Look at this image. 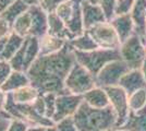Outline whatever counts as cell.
<instances>
[{"label": "cell", "mask_w": 146, "mask_h": 131, "mask_svg": "<svg viewBox=\"0 0 146 131\" xmlns=\"http://www.w3.org/2000/svg\"><path fill=\"white\" fill-rule=\"evenodd\" d=\"M117 0H99L98 5L102 8L107 21H110L115 17V8Z\"/></svg>", "instance_id": "f1b7e54d"}, {"label": "cell", "mask_w": 146, "mask_h": 131, "mask_svg": "<svg viewBox=\"0 0 146 131\" xmlns=\"http://www.w3.org/2000/svg\"><path fill=\"white\" fill-rule=\"evenodd\" d=\"M30 9V6L25 2L24 0H17L15 2H13L12 5L7 8L5 11L0 13V15L12 25L14 21L18 19L21 14H23Z\"/></svg>", "instance_id": "d4e9b609"}, {"label": "cell", "mask_w": 146, "mask_h": 131, "mask_svg": "<svg viewBox=\"0 0 146 131\" xmlns=\"http://www.w3.org/2000/svg\"><path fill=\"white\" fill-rule=\"evenodd\" d=\"M45 131H58V128L56 127V125L48 126V127H45Z\"/></svg>", "instance_id": "f6af8a7d"}, {"label": "cell", "mask_w": 146, "mask_h": 131, "mask_svg": "<svg viewBox=\"0 0 146 131\" xmlns=\"http://www.w3.org/2000/svg\"><path fill=\"white\" fill-rule=\"evenodd\" d=\"M130 15L133 21L135 34L143 37L146 35V0H135Z\"/></svg>", "instance_id": "5bb4252c"}, {"label": "cell", "mask_w": 146, "mask_h": 131, "mask_svg": "<svg viewBox=\"0 0 146 131\" xmlns=\"http://www.w3.org/2000/svg\"><path fill=\"white\" fill-rule=\"evenodd\" d=\"M17 0H0V13L5 11L10 5H12L13 2H15Z\"/></svg>", "instance_id": "74e56055"}, {"label": "cell", "mask_w": 146, "mask_h": 131, "mask_svg": "<svg viewBox=\"0 0 146 131\" xmlns=\"http://www.w3.org/2000/svg\"><path fill=\"white\" fill-rule=\"evenodd\" d=\"M88 1L94 3V5H98V2H99V0H88Z\"/></svg>", "instance_id": "7dc6e473"}, {"label": "cell", "mask_w": 146, "mask_h": 131, "mask_svg": "<svg viewBox=\"0 0 146 131\" xmlns=\"http://www.w3.org/2000/svg\"><path fill=\"white\" fill-rule=\"evenodd\" d=\"M82 103H83V95H75L69 92L57 94L56 110L52 117V121L56 124L62 119L73 117V115L76 112Z\"/></svg>", "instance_id": "30bf717a"}, {"label": "cell", "mask_w": 146, "mask_h": 131, "mask_svg": "<svg viewBox=\"0 0 146 131\" xmlns=\"http://www.w3.org/2000/svg\"><path fill=\"white\" fill-rule=\"evenodd\" d=\"M118 85L121 88H123L128 93V95H130L137 90L145 88L146 82L144 80V76L142 74L140 68L130 69L125 74L122 75Z\"/></svg>", "instance_id": "4fadbf2b"}, {"label": "cell", "mask_w": 146, "mask_h": 131, "mask_svg": "<svg viewBox=\"0 0 146 131\" xmlns=\"http://www.w3.org/2000/svg\"><path fill=\"white\" fill-rule=\"evenodd\" d=\"M31 84L30 79L27 76V73L24 71H15L13 70L11 74L8 76L5 83L1 85L2 90L6 93H12L21 87Z\"/></svg>", "instance_id": "44dd1931"}, {"label": "cell", "mask_w": 146, "mask_h": 131, "mask_svg": "<svg viewBox=\"0 0 146 131\" xmlns=\"http://www.w3.org/2000/svg\"><path fill=\"white\" fill-rule=\"evenodd\" d=\"M82 7V17H83V25L84 30L87 31L94 25L107 21L104 14L102 8L99 5H94L87 0H82L81 2Z\"/></svg>", "instance_id": "7c38bea8"}, {"label": "cell", "mask_w": 146, "mask_h": 131, "mask_svg": "<svg viewBox=\"0 0 146 131\" xmlns=\"http://www.w3.org/2000/svg\"><path fill=\"white\" fill-rule=\"evenodd\" d=\"M105 90L108 95L109 106L112 108V110L117 116V129H118L125 122L130 112L129 95L119 85L105 87Z\"/></svg>", "instance_id": "9c48e42d"}, {"label": "cell", "mask_w": 146, "mask_h": 131, "mask_svg": "<svg viewBox=\"0 0 146 131\" xmlns=\"http://www.w3.org/2000/svg\"><path fill=\"white\" fill-rule=\"evenodd\" d=\"M12 71L13 69L9 61L0 60V86L5 83V81L8 79V76L11 74Z\"/></svg>", "instance_id": "d6a6232c"}, {"label": "cell", "mask_w": 146, "mask_h": 131, "mask_svg": "<svg viewBox=\"0 0 146 131\" xmlns=\"http://www.w3.org/2000/svg\"><path fill=\"white\" fill-rule=\"evenodd\" d=\"M119 51L121 59L128 63L131 69L140 68L146 58L143 38L137 34H133L128 39L122 42Z\"/></svg>", "instance_id": "8992f818"}, {"label": "cell", "mask_w": 146, "mask_h": 131, "mask_svg": "<svg viewBox=\"0 0 146 131\" xmlns=\"http://www.w3.org/2000/svg\"><path fill=\"white\" fill-rule=\"evenodd\" d=\"M24 71L26 72L33 63L39 57V38L35 36L25 37L24 44Z\"/></svg>", "instance_id": "ffe728a7"}, {"label": "cell", "mask_w": 146, "mask_h": 131, "mask_svg": "<svg viewBox=\"0 0 146 131\" xmlns=\"http://www.w3.org/2000/svg\"><path fill=\"white\" fill-rule=\"evenodd\" d=\"M32 104H33V106L35 108V110H36L39 115L46 117V115H45V103H44L43 96H42V95H40L34 103H32ZM46 118H47V117H46Z\"/></svg>", "instance_id": "d590c367"}, {"label": "cell", "mask_w": 146, "mask_h": 131, "mask_svg": "<svg viewBox=\"0 0 146 131\" xmlns=\"http://www.w3.org/2000/svg\"><path fill=\"white\" fill-rule=\"evenodd\" d=\"M68 0H40L39 5L43 10H45L47 13L55 12L56 10L58 9V7L62 5L63 2H66Z\"/></svg>", "instance_id": "4dcf8cb0"}, {"label": "cell", "mask_w": 146, "mask_h": 131, "mask_svg": "<svg viewBox=\"0 0 146 131\" xmlns=\"http://www.w3.org/2000/svg\"><path fill=\"white\" fill-rule=\"evenodd\" d=\"M31 29H32V18L30 11L27 10L14 21V23L12 24V32L17 33L22 37H27L31 36Z\"/></svg>", "instance_id": "484cf974"}, {"label": "cell", "mask_w": 146, "mask_h": 131, "mask_svg": "<svg viewBox=\"0 0 146 131\" xmlns=\"http://www.w3.org/2000/svg\"><path fill=\"white\" fill-rule=\"evenodd\" d=\"M129 107L132 112H137L146 107V87L129 95Z\"/></svg>", "instance_id": "4316f807"}, {"label": "cell", "mask_w": 146, "mask_h": 131, "mask_svg": "<svg viewBox=\"0 0 146 131\" xmlns=\"http://www.w3.org/2000/svg\"><path fill=\"white\" fill-rule=\"evenodd\" d=\"M68 41L60 37L54 36L51 34H45L39 38V56H47L60 51L66 45Z\"/></svg>", "instance_id": "2e32d148"}, {"label": "cell", "mask_w": 146, "mask_h": 131, "mask_svg": "<svg viewBox=\"0 0 146 131\" xmlns=\"http://www.w3.org/2000/svg\"><path fill=\"white\" fill-rule=\"evenodd\" d=\"M140 70H141V72H142V74H143V76H144V80H145V82H146V58L144 59L143 63L141 65Z\"/></svg>", "instance_id": "b9f144b4"}, {"label": "cell", "mask_w": 146, "mask_h": 131, "mask_svg": "<svg viewBox=\"0 0 146 131\" xmlns=\"http://www.w3.org/2000/svg\"><path fill=\"white\" fill-rule=\"evenodd\" d=\"M95 86V75L75 61L64 81L66 91L75 95H83Z\"/></svg>", "instance_id": "5b68a950"}, {"label": "cell", "mask_w": 146, "mask_h": 131, "mask_svg": "<svg viewBox=\"0 0 146 131\" xmlns=\"http://www.w3.org/2000/svg\"><path fill=\"white\" fill-rule=\"evenodd\" d=\"M73 54L75 57V61L87 69L95 76L108 63L117 59H121L119 49L96 48L90 51L73 50Z\"/></svg>", "instance_id": "3957f363"}, {"label": "cell", "mask_w": 146, "mask_h": 131, "mask_svg": "<svg viewBox=\"0 0 146 131\" xmlns=\"http://www.w3.org/2000/svg\"><path fill=\"white\" fill-rule=\"evenodd\" d=\"M44 103H45V115L46 117L52 120L56 110V97L57 94L55 93H45L42 94Z\"/></svg>", "instance_id": "83f0119b"}, {"label": "cell", "mask_w": 146, "mask_h": 131, "mask_svg": "<svg viewBox=\"0 0 146 131\" xmlns=\"http://www.w3.org/2000/svg\"><path fill=\"white\" fill-rule=\"evenodd\" d=\"M7 98H8V93H6L2 90V87L0 86V109H5Z\"/></svg>", "instance_id": "8d00e7d4"}, {"label": "cell", "mask_w": 146, "mask_h": 131, "mask_svg": "<svg viewBox=\"0 0 146 131\" xmlns=\"http://www.w3.org/2000/svg\"><path fill=\"white\" fill-rule=\"evenodd\" d=\"M109 22L113 26L115 31L117 32L121 43L124 42L125 39H128L130 36H132L133 34H135L133 21L131 19L130 13L123 14V15H115Z\"/></svg>", "instance_id": "9a60e30c"}, {"label": "cell", "mask_w": 146, "mask_h": 131, "mask_svg": "<svg viewBox=\"0 0 146 131\" xmlns=\"http://www.w3.org/2000/svg\"><path fill=\"white\" fill-rule=\"evenodd\" d=\"M10 94L12 100L15 104H32L42 95L39 91L33 85H25V86L19 88Z\"/></svg>", "instance_id": "7402d4cb"}, {"label": "cell", "mask_w": 146, "mask_h": 131, "mask_svg": "<svg viewBox=\"0 0 146 131\" xmlns=\"http://www.w3.org/2000/svg\"><path fill=\"white\" fill-rule=\"evenodd\" d=\"M29 11L32 18L31 36L40 38L48 33V13L43 10L38 5L31 6Z\"/></svg>", "instance_id": "8fae6325"}, {"label": "cell", "mask_w": 146, "mask_h": 131, "mask_svg": "<svg viewBox=\"0 0 146 131\" xmlns=\"http://www.w3.org/2000/svg\"><path fill=\"white\" fill-rule=\"evenodd\" d=\"M5 110L12 117V119H19L25 122L27 126L48 127L55 125V122L51 119L39 115L35 110L33 104H15L11 98L10 94H8Z\"/></svg>", "instance_id": "277c9868"}, {"label": "cell", "mask_w": 146, "mask_h": 131, "mask_svg": "<svg viewBox=\"0 0 146 131\" xmlns=\"http://www.w3.org/2000/svg\"><path fill=\"white\" fill-rule=\"evenodd\" d=\"M75 63L73 49L67 44L60 51L39 56L26 71L31 85L40 94L66 93L64 81L69 71Z\"/></svg>", "instance_id": "6da1fadb"}, {"label": "cell", "mask_w": 146, "mask_h": 131, "mask_svg": "<svg viewBox=\"0 0 146 131\" xmlns=\"http://www.w3.org/2000/svg\"><path fill=\"white\" fill-rule=\"evenodd\" d=\"M24 41H25V37H22V36L18 35L17 33L11 32V34L7 37V42H6V45H5L3 53H2L1 60L9 61L15 55V53L22 47Z\"/></svg>", "instance_id": "603a6c76"}, {"label": "cell", "mask_w": 146, "mask_h": 131, "mask_svg": "<svg viewBox=\"0 0 146 131\" xmlns=\"http://www.w3.org/2000/svg\"><path fill=\"white\" fill-rule=\"evenodd\" d=\"M26 131H45V127L43 126H29Z\"/></svg>", "instance_id": "ab89813d"}, {"label": "cell", "mask_w": 146, "mask_h": 131, "mask_svg": "<svg viewBox=\"0 0 146 131\" xmlns=\"http://www.w3.org/2000/svg\"><path fill=\"white\" fill-rule=\"evenodd\" d=\"M135 0H117L115 15H123L131 12Z\"/></svg>", "instance_id": "f546056e"}, {"label": "cell", "mask_w": 146, "mask_h": 131, "mask_svg": "<svg viewBox=\"0 0 146 131\" xmlns=\"http://www.w3.org/2000/svg\"><path fill=\"white\" fill-rule=\"evenodd\" d=\"M48 34L66 39L68 42L74 38L68 30L67 25L56 14V12L48 13Z\"/></svg>", "instance_id": "ac0fdd59"}, {"label": "cell", "mask_w": 146, "mask_h": 131, "mask_svg": "<svg viewBox=\"0 0 146 131\" xmlns=\"http://www.w3.org/2000/svg\"><path fill=\"white\" fill-rule=\"evenodd\" d=\"M111 131H127V130H123V129H120V128H118V129H113V130Z\"/></svg>", "instance_id": "c3c4849f"}, {"label": "cell", "mask_w": 146, "mask_h": 131, "mask_svg": "<svg viewBox=\"0 0 146 131\" xmlns=\"http://www.w3.org/2000/svg\"><path fill=\"white\" fill-rule=\"evenodd\" d=\"M85 32H87L91 35V37L95 41V43L100 48H105V49H119L120 48L121 42L109 21L98 23Z\"/></svg>", "instance_id": "52a82bcc"}, {"label": "cell", "mask_w": 146, "mask_h": 131, "mask_svg": "<svg viewBox=\"0 0 146 131\" xmlns=\"http://www.w3.org/2000/svg\"><path fill=\"white\" fill-rule=\"evenodd\" d=\"M143 45H144V50H145V55H146V35L143 36Z\"/></svg>", "instance_id": "bcb514c9"}, {"label": "cell", "mask_w": 146, "mask_h": 131, "mask_svg": "<svg viewBox=\"0 0 146 131\" xmlns=\"http://www.w3.org/2000/svg\"><path fill=\"white\" fill-rule=\"evenodd\" d=\"M68 44L73 50H78V51H90L96 48H100L87 32H84L83 34L69 41Z\"/></svg>", "instance_id": "cb8c5ba5"}, {"label": "cell", "mask_w": 146, "mask_h": 131, "mask_svg": "<svg viewBox=\"0 0 146 131\" xmlns=\"http://www.w3.org/2000/svg\"><path fill=\"white\" fill-rule=\"evenodd\" d=\"M11 119L8 118H0V131H7L8 127L10 125Z\"/></svg>", "instance_id": "f35d334b"}, {"label": "cell", "mask_w": 146, "mask_h": 131, "mask_svg": "<svg viewBox=\"0 0 146 131\" xmlns=\"http://www.w3.org/2000/svg\"><path fill=\"white\" fill-rule=\"evenodd\" d=\"M129 65L122 59H117L113 61L108 63L103 69L98 72L95 80L96 86L99 87H109L118 85V83L122 78V75L125 74L130 70Z\"/></svg>", "instance_id": "ba28073f"}, {"label": "cell", "mask_w": 146, "mask_h": 131, "mask_svg": "<svg viewBox=\"0 0 146 131\" xmlns=\"http://www.w3.org/2000/svg\"><path fill=\"white\" fill-rule=\"evenodd\" d=\"M56 127L58 128V131H79L75 127V124L73 121L72 117H68L56 122Z\"/></svg>", "instance_id": "1f68e13d"}, {"label": "cell", "mask_w": 146, "mask_h": 131, "mask_svg": "<svg viewBox=\"0 0 146 131\" xmlns=\"http://www.w3.org/2000/svg\"><path fill=\"white\" fill-rule=\"evenodd\" d=\"M12 32V25L10 24L5 18L0 15V38L9 36Z\"/></svg>", "instance_id": "836d02e7"}, {"label": "cell", "mask_w": 146, "mask_h": 131, "mask_svg": "<svg viewBox=\"0 0 146 131\" xmlns=\"http://www.w3.org/2000/svg\"><path fill=\"white\" fill-rule=\"evenodd\" d=\"M7 37H8V36H7ZM7 37L0 38V60H1V57H2L3 49H5V45H6V42H7Z\"/></svg>", "instance_id": "60d3db41"}, {"label": "cell", "mask_w": 146, "mask_h": 131, "mask_svg": "<svg viewBox=\"0 0 146 131\" xmlns=\"http://www.w3.org/2000/svg\"><path fill=\"white\" fill-rule=\"evenodd\" d=\"M72 118L79 131H111L117 129V116L110 106L94 108L83 102Z\"/></svg>", "instance_id": "7a4b0ae2"}, {"label": "cell", "mask_w": 146, "mask_h": 131, "mask_svg": "<svg viewBox=\"0 0 146 131\" xmlns=\"http://www.w3.org/2000/svg\"><path fill=\"white\" fill-rule=\"evenodd\" d=\"M120 129L127 131H146V107L137 112L130 110L128 118Z\"/></svg>", "instance_id": "d6986e66"}, {"label": "cell", "mask_w": 146, "mask_h": 131, "mask_svg": "<svg viewBox=\"0 0 146 131\" xmlns=\"http://www.w3.org/2000/svg\"><path fill=\"white\" fill-rule=\"evenodd\" d=\"M83 102L94 108H106L109 106L107 92L104 87L95 86L83 94Z\"/></svg>", "instance_id": "e0dca14e"}, {"label": "cell", "mask_w": 146, "mask_h": 131, "mask_svg": "<svg viewBox=\"0 0 146 131\" xmlns=\"http://www.w3.org/2000/svg\"><path fill=\"white\" fill-rule=\"evenodd\" d=\"M25 2L29 5V6H36V5H39L40 0H24Z\"/></svg>", "instance_id": "ee69618b"}, {"label": "cell", "mask_w": 146, "mask_h": 131, "mask_svg": "<svg viewBox=\"0 0 146 131\" xmlns=\"http://www.w3.org/2000/svg\"><path fill=\"white\" fill-rule=\"evenodd\" d=\"M27 127L25 122L19 120V119H11L10 121V125L8 127L7 131H26L27 130Z\"/></svg>", "instance_id": "e575fe53"}, {"label": "cell", "mask_w": 146, "mask_h": 131, "mask_svg": "<svg viewBox=\"0 0 146 131\" xmlns=\"http://www.w3.org/2000/svg\"><path fill=\"white\" fill-rule=\"evenodd\" d=\"M0 118H8V119H12V117L5 110V109H0Z\"/></svg>", "instance_id": "7bdbcfd3"}]
</instances>
